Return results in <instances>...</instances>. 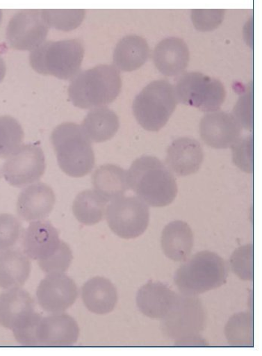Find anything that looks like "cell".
Instances as JSON below:
<instances>
[{"mask_svg":"<svg viewBox=\"0 0 262 356\" xmlns=\"http://www.w3.org/2000/svg\"><path fill=\"white\" fill-rule=\"evenodd\" d=\"M129 188L148 206H169L178 195V186L171 170L158 159H136L127 171Z\"/></svg>","mask_w":262,"mask_h":356,"instance_id":"1","label":"cell"},{"mask_svg":"<svg viewBox=\"0 0 262 356\" xmlns=\"http://www.w3.org/2000/svg\"><path fill=\"white\" fill-rule=\"evenodd\" d=\"M122 79L116 67L101 65L75 76L67 92L76 108H101L113 103L122 90Z\"/></svg>","mask_w":262,"mask_h":356,"instance_id":"2","label":"cell"},{"mask_svg":"<svg viewBox=\"0 0 262 356\" xmlns=\"http://www.w3.org/2000/svg\"><path fill=\"white\" fill-rule=\"evenodd\" d=\"M51 140L58 163L67 176L83 177L92 170L95 159L91 140L80 124H60L54 130Z\"/></svg>","mask_w":262,"mask_h":356,"instance_id":"3","label":"cell"},{"mask_svg":"<svg viewBox=\"0 0 262 356\" xmlns=\"http://www.w3.org/2000/svg\"><path fill=\"white\" fill-rule=\"evenodd\" d=\"M229 267L224 259L211 252L194 254L181 265L174 276L182 294L197 296L226 284Z\"/></svg>","mask_w":262,"mask_h":356,"instance_id":"4","label":"cell"},{"mask_svg":"<svg viewBox=\"0 0 262 356\" xmlns=\"http://www.w3.org/2000/svg\"><path fill=\"white\" fill-rule=\"evenodd\" d=\"M206 321L199 298L181 294L172 312L161 321V330L165 338L176 341L177 346H207L201 339Z\"/></svg>","mask_w":262,"mask_h":356,"instance_id":"5","label":"cell"},{"mask_svg":"<svg viewBox=\"0 0 262 356\" xmlns=\"http://www.w3.org/2000/svg\"><path fill=\"white\" fill-rule=\"evenodd\" d=\"M84 47L77 40L44 42L32 51L30 62L38 74L69 80L79 74Z\"/></svg>","mask_w":262,"mask_h":356,"instance_id":"6","label":"cell"},{"mask_svg":"<svg viewBox=\"0 0 262 356\" xmlns=\"http://www.w3.org/2000/svg\"><path fill=\"white\" fill-rule=\"evenodd\" d=\"M178 102L176 90L170 83L153 81L135 98L133 113L144 129L158 131L168 122Z\"/></svg>","mask_w":262,"mask_h":356,"instance_id":"7","label":"cell"},{"mask_svg":"<svg viewBox=\"0 0 262 356\" xmlns=\"http://www.w3.org/2000/svg\"><path fill=\"white\" fill-rule=\"evenodd\" d=\"M174 90L179 102L202 112L218 111L227 98L224 86L220 81L199 72L182 75Z\"/></svg>","mask_w":262,"mask_h":356,"instance_id":"8","label":"cell"},{"mask_svg":"<svg viewBox=\"0 0 262 356\" xmlns=\"http://www.w3.org/2000/svg\"><path fill=\"white\" fill-rule=\"evenodd\" d=\"M105 216L113 232L124 239L140 236L149 225V206L138 196H122L111 200Z\"/></svg>","mask_w":262,"mask_h":356,"instance_id":"9","label":"cell"},{"mask_svg":"<svg viewBox=\"0 0 262 356\" xmlns=\"http://www.w3.org/2000/svg\"><path fill=\"white\" fill-rule=\"evenodd\" d=\"M45 169L43 150L36 143L22 146L9 156L2 172L9 185L23 188L41 179Z\"/></svg>","mask_w":262,"mask_h":356,"instance_id":"10","label":"cell"},{"mask_svg":"<svg viewBox=\"0 0 262 356\" xmlns=\"http://www.w3.org/2000/svg\"><path fill=\"white\" fill-rule=\"evenodd\" d=\"M49 26L42 11L26 10L17 13L7 27V41L14 49L33 51L44 43Z\"/></svg>","mask_w":262,"mask_h":356,"instance_id":"11","label":"cell"},{"mask_svg":"<svg viewBox=\"0 0 262 356\" xmlns=\"http://www.w3.org/2000/svg\"><path fill=\"white\" fill-rule=\"evenodd\" d=\"M79 291L72 279L65 273L48 274L38 285L37 300L49 314H61L74 304Z\"/></svg>","mask_w":262,"mask_h":356,"instance_id":"12","label":"cell"},{"mask_svg":"<svg viewBox=\"0 0 262 356\" xmlns=\"http://www.w3.org/2000/svg\"><path fill=\"white\" fill-rule=\"evenodd\" d=\"M242 127L234 115L222 111L211 112L199 124L202 140L213 149L231 147L240 138Z\"/></svg>","mask_w":262,"mask_h":356,"instance_id":"13","label":"cell"},{"mask_svg":"<svg viewBox=\"0 0 262 356\" xmlns=\"http://www.w3.org/2000/svg\"><path fill=\"white\" fill-rule=\"evenodd\" d=\"M79 325L64 313L42 317L36 330L38 346H70L79 341Z\"/></svg>","mask_w":262,"mask_h":356,"instance_id":"14","label":"cell"},{"mask_svg":"<svg viewBox=\"0 0 262 356\" xmlns=\"http://www.w3.org/2000/svg\"><path fill=\"white\" fill-rule=\"evenodd\" d=\"M179 294L161 282H149L142 286L137 295V305L145 316L161 321L174 309Z\"/></svg>","mask_w":262,"mask_h":356,"instance_id":"15","label":"cell"},{"mask_svg":"<svg viewBox=\"0 0 262 356\" xmlns=\"http://www.w3.org/2000/svg\"><path fill=\"white\" fill-rule=\"evenodd\" d=\"M61 241L59 232L50 221L34 220L24 234V252L34 261H42L54 254Z\"/></svg>","mask_w":262,"mask_h":356,"instance_id":"16","label":"cell"},{"mask_svg":"<svg viewBox=\"0 0 262 356\" xmlns=\"http://www.w3.org/2000/svg\"><path fill=\"white\" fill-rule=\"evenodd\" d=\"M56 204L53 189L42 182L24 188L17 203V214L24 220H43L49 216Z\"/></svg>","mask_w":262,"mask_h":356,"instance_id":"17","label":"cell"},{"mask_svg":"<svg viewBox=\"0 0 262 356\" xmlns=\"http://www.w3.org/2000/svg\"><path fill=\"white\" fill-rule=\"evenodd\" d=\"M204 152L200 143L190 138L174 140L167 150L166 162L173 172L187 177L197 172L203 162Z\"/></svg>","mask_w":262,"mask_h":356,"instance_id":"18","label":"cell"},{"mask_svg":"<svg viewBox=\"0 0 262 356\" xmlns=\"http://www.w3.org/2000/svg\"><path fill=\"white\" fill-rule=\"evenodd\" d=\"M36 312L33 298L21 288L0 295V325L12 331Z\"/></svg>","mask_w":262,"mask_h":356,"instance_id":"19","label":"cell"},{"mask_svg":"<svg viewBox=\"0 0 262 356\" xmlns=\"http://www.w3.org/2000/svg\"><path fill=\"white\" fill-rule=\"evenodd\" d=\"M153 60L156 68L163 75H180L186 71L190 61L188 46L179 38H167L155 48Z\"/></svg>","mask_w":262,"mask_h":356,"instance_id":"20","label":"cell"},{"mask_svg":"<svg viewBox=\"0 0 262 356\" xmlns=\"http://www.w3.org/2000/svg\"><path fill=\"white\" fill-rule=\"evenodd\" d=\"M82 300L90 312L103 315L114 310L118 302V293L108 278L95 277L83 285Z\"/></svg>","mask_w":262,"mask_h":356,"instance_id":"21","label":"cell"},{"mask_svg":"<svg viewBox=\"0 0 262 356\" xmlns=\"http://www.w3.org/2000/svg\"><path fill=\"white\" fill-rule=\"evenodd\" d=\"M161 248L167 257L176 262H184L190 257L193 246V234L188 223L172 221L164 227Z\"/></svg>","mask_w":262,"mask_h":356,"instance_id":"22","label":"cell"},{"mask_svg":"<svg viewBox=\"0 0 262 356\" xmlns=\"http://www.w3.org/2000/svg\"><path fill=\"white\" fill-rule=\"evenodd\" d=\"M31 262L24 252L9 248L0 252V288H20L31 273Z\"/></svg>","mask_w":262,"mask_h":356,"instance_id":"23","label":"cell"},{"mask_svg":"<svg viewBox=\"0 0 262 356\" xmlns=\"http://www.w3.org/2000/svg\"><path fill=\"white\" fill-rule=\"evenodd\" d=\"M149 45L142 38L130 35L123 38L116 46L113 62L116 68L123 72H133L140 68L149 59Z\"/></svg>","mask_w":262,"mask_h":356,"instance_id":"24","label":"cell"},{"mask_svg":"<svg viewBox=\"0 0 262 356\" xmlns=\"http://www.w3.org/2000/svg\"><path fill=\"white\" fill-rule=\"evenodd\" d=\"M86 136L95 143L112 139L120 129V119L108 108H97L86 115L82 127Z\"/></svg>","mask_w":262,"mask_h":356,"instance_id":"25","label":"cell"},{"mask_svg":"<svg viewBox=\"0 0 262 356\" xmlns=\"http://www.w3.org/2000/svg\"><path fill=\"white\" fill-rule=\"evenodd\" d=\"M92 185L109 202L124 196L130 188L127 171L113 165H106L97 169L92 175Z\"/></svg>","mask_w":262,"mask_h":356,"instance_id":"26","label":"cell"},{"mask_svg":"<svg viewBox=\"0 0 262 356\" xmlns=\"http://www.w3.org/2000/svg\"><path fill=\"white\" fill-rule=\"evenodd\" d=\"M109 201L95 190H86L77 195L73 204V213L80 223L86 226L98 224L105 216Z\"/></svg>","mask_w":262,"mask_h":356,"instance_id":"27","label":"cell"},{"mask_svg":"<svg viewBox=\"0 0 262 356\" xmlns=\"http://www.w3.org/2000/svg\"><path fill=\"white\" fill-rule=\"evenodd\" d=\"M227 341L235 346H252L254 342V317L250 313L233 315L225 327Z\"/></svg>","mask_w":262,"mask_h":356,"instance_id":"28","label":"cell"},{"mask_svg":"<svg viewBox=\"0 0 262 356\" xmlns=\"http://www.w3.org/2000/svg\"><path fill=\"white\" fill-rule=\"evenodd\" d=\"M24 139L21 124L9 115L0 117V158H8L19 148Z\"/></svg>","mask_w":262,"mask_h":356,"instance_id":"29","label":"cell"},{"mask_svg":"<svg viewBox=\"0 0 262 356\" xmlns=\"http://www.w3.org/2000/svg\"><path fill=\"white\" fill-rule=\"evenodd\" d=\"M42 13L48 26L62 31H71L81 24L85 12L82 9H73V10H42Z\"/></svg>","mask_w":262,"mask_h":356,"instance_id":"30","label":"cell"},{"mask_svg":"<svg viewBox=\"0 0 262 356\" xmlns=\"http://www.w3.org/2000/svg\"><path fill=\"white\" fill-rule=\"evenodd\" d=\"M254 245H247L239 247L233 252L230 258V266L243 281H252L254 277Z\"/></svg>","mask_w":262,"mask_h":356,"instance_id":"31","label":"cell"},{"mask_svg":"<svg viewBox=\"0 0 262 356\" xmlns=\"http://www.w3.org/2000/svg\"><path fill=\"white\" fill-rule=\"evenodd\" d=\"M73 254L69 245L61 241L60 247L51 257L38 261V264L42 270L47 274L64 273L69 268L72 261Z\"/></svg>","mask_w":262,"mask_h":356,"instance_id":"32","label":"cell"},{"mask_svg":"<svg viewBox=\"0 0 262 356\" xmlns=\"http://www.w3.org/2000/svg\"><path fill=\"white\" fill-rule=\"evenodd\" d=\"M22 225L10 214H0V252L12 248L21 236Z\"/></svg>","mask_w":262,"mask_h":356,"instance_id":"33","label":"cell"},{"mask_svg":"<svg viewBox=\"0 0 262 356\" xmlns=\"http://www.w3.org/2000/svg\"><path fill=\"white\" fill-rule=\"evenodd\" d=\"M233 161L244 172L254 171L252 157V137L240 138L231 147Z\"/></svg>","mask_w":262,"mask_h":356,"instance_id":"34","label":"cell"},{"mask_svg":"<svg viewBox=\"0 0 262 356\" xmlns=\"http://www.w3.org/2000/svg\"><path fill=\"white\" fill-rule=\"evenodd\" d=\"M42 316L35 312L27 321L13 330L16 341L25 346H38L36 330Z\"/></svg>","mask_w":262,"mask_h":356,"instance_id":"35","label":"cell"},{"mask_svg":"<svg viewBox=\"0 0 262 356\" xmlns=\"http://www.w3.org/2000/svg\"><path fill=\"white\" fill-rule=\"evenodd\" d=\"M193 15L194 25L202 31H208L216 28L222 21V11H197Z\"/></svg>","mask_w":262,"mask_h":356,"instance_id":"36","label":"cell"},{"mask_svg":"<svg viewBox=\"0 0 262 356\" xmlns=\"http://www.w3.org/2000/svg\"><path fill=\"white\" fill-rule=\"evenodd\" d=\"M6 73V65L3 60V58L0 56V83L3 81L5 78Z\"/></svg>","mask_w":262,"mask_h":356,"instance_id":"37","label":"cell"},{"mask_svg":"<svg viewBox=\"0 0 262 356\" xmlns=\"http://www.w3.org/2000/svg\"><path fill=\"white\" fill-rule=\"evenodd\" d=\"M2 17H3V13L1 10H0V22H1V21H2Z\"/></svg>","mask_w":262,"mask_h":356,"instance_id":"38","label":"cell"}]
</instances>
